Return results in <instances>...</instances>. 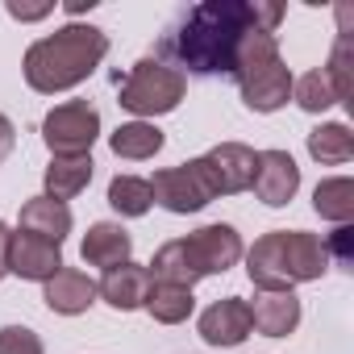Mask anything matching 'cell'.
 Returning <instances> with one entry per match:
<instances>
[{
	"label": "cell",
	"instance_id": "cell-1",
	"mask_svg": "<svg viewBox=\"0 0 354 354\" xmlns=\"http://www.w3.org/2000/svg\"><path fill=\"white\" fill-rule=\"evenodd\" d=\"M283 21V5H263V0H205V5L184 9L158 38L154 59H162L175 71L188 75H234L238 46L250 30L275 34Z\"/></svg>",
	"mask_w": 354,
	"mask_h": 354
},
{
	"label": "cell",
	"instance_id": "cell-2",
	"mask_svg": "<svg viewBox=\"0 0 354 354\" xmlns=\"http://www.w3.org/2000/svg\"><path fill=\"white\" fill-rule=\"evenodd\" d=\"M109 55V34L96 30V26H63L46 38H38L30 50H26V84L42 96H55V92H67L75 84H84Z\"/></svg>",
	"mask_w": 354,
	"mask_h": 354
},
{
	"label": "cell",
	"instance_id": "cell-3",
	"mask_svg": "<svg viewBox=\"0 0 354 354\" xmlns=\"http://www.w3.org/2000/svg\"><path fill=\"white\" fill-rule=\"evenodd\" d=\"M242 254L259 292H292L296 283H313L329 271L325 242L308 230H271Z\"/></svg>",
	"mask_w": 354,
	"mask_h": 354
},
{
	"label": "cell",
	"instance_id": "cell-4",
	"mask_svg": "<svg viewBox=\"0 0 354 354\" xmlns=\"http://www.w3.org/2000/svg\"><path fill=\"white\" fill-rule=\"evenodd\" d=\"M242 259V234L225 221L217 225H201L192 230L188 238H175V242H162L150 259V279L154 283H180V288H192L196 279L205 275H225L234 263Z\"/></svg>",
	"mask_w": 354,
	"mask_h": 354
},
{
	"label": "cell",
	"instance_id": "cell-5",
	"mask_svg": "<svg viewBox=\"0 0 354 354\" xmlns=\"http://www.w3.org/2000/svg\"><path fill=\"white\" fill-rule=\"evenodd\" d=\"M184 88H188V80L180 71L167 67L154 55H146V59H138L129 67L125 80H117V100L133 117H162L184 100Z\"/></svg>",
	"mask_w": 354,
	"mask_h": 354
},
{
	"label": "cell",
	"instance_id": "cell-6",
	"mask_svg": "<svg viewBox=\"0 0 354 354\" xmlns=\"http://www.w3.org/2000/svg\"><path fill=\"white\" fill-rule=\"evenodd\" d=\"M150 196L154 205H162L167 213H201L205 205L217 201V188H213V175L205 167V158H192V162H180V167H162L154 171L150 180Z\"/></svg>",
	"mask_w": 354,
	"mask_h": 354
},
{
	"label": "cell",
	"instance_id": "cell-7",
	"mask_svg": "<svg viewBox=\"0 0 354 354\" xmlns=\"http://www.w3.org/2000/svg\"><path fill=\"white\" fill-rule=\"evenodd\" d=\"M96 138H100V113L88 100L55 104L42 117V142L50 146V154H92Z\"/></svg>",
	"mask_w": 354,
	"mask_h": 354
},
{
	"label": "cell",
	"instance_id": "cell-8",
	"mask_svg": "<svg viewBox=\"0 0 354 354\" xmlns=\"http://www.w3.org/2000/svg\"><path fill=\"white\" fill-rule=\"evenodd\" d=\"M254 196L267 209H283L296 192H300V167L288 150H259V167H254Z\"/></svg>",
	"mask_w": 354,
	"mask_h": 354
},
{
	"label": "cell",
	"instance_id": "cell-9",
	"mask_svg": "<svg viewBox=\"0 0 354 354\" xmlns=\"http://www.w3.org/2000/svg\"><path fill=\"white\" fill-rule=\"evenodd\" d=\"M205 167L213 175V188L217 196H238L254 184V167H259V154L246 146V142H221L205 154Z\"/></svg>",
	"mask_w": 354,
	"mask_h": 354
},
{
	"label": "cell",
	"instance_id": "cell-10",
	"mask_svg": "<svg viewBox=\"0 0 354 354\" xmlns=\"http://www.w3.org/2000/svg\"><path fill=\"white\" fill-rule=\"evenodd\" d=\"M292 84H296V75L288 71L283 59H271V63H263V67L238 75L242 100H246V109H254V113H275V109H283V104L292 100Z\"/></svg>",
	"mask_w": 354,
	"mask_h": 354
},
{
	"label": "cell",
	"instance_id": "cell-11",
	"mask_svg": "<svg viewBox=\"0 0 354 354\" xmlns=\"http://www.w3.org/2000/svg\"><path fill=\"white\" fill-rule=\"evenodd\" d=\"M250 329H254L250 325V300H242V296H221L201 313V337L209 346H221V350L242 346L250 337Z\"/></svg>",
	"mask_w": 354,
	"mask_h": 354
},
{
	"label": "cell",
	"instance_id": "cell-12",
	"mask_svg": "<svg viewBox=\"0 0 354 354\" xmlns=\"http://www.w3.org/2000/svg\"><path fill=\"white\" fill-rule=\"evenodd\" d=\"M55 271H63V254L55 242L46 238H34V234H13V246H9V275L17 279H30V283H46Z\"/></svg>",
	"mask_w": 354,
	"mask_h": 354
},
{
	"label": "cell",
	"instance_id": "cell-13",
	"mask_svg": "<svg viewBox=\"0 0 354 354\" xmlns=\"http://www.w3.org/2000/svg\"><path fill=\"white\" fill-rule=\"evenodd\" d=\"M150 271L142 263H121V267H109L104 279L96 283V292L117 308V313H133V308H146V296H150Z\"/></svg>",
	"mask_w": 354,
	"mask_h": 354
},
{
	"label": "cell",
	"instance_id": "cell-14",
	"mask_svg": "<svg viewBox=\"0 0 354 354\" xmlns=\"http://www.w3.org/2000/svg\"><path fill=\"white\" fill-rule=\"evenodd\" d=\"M96 283L84 275V271H75V267H63V271H55L50 279H46V292H42V300H46V308L50 313H63V317H80V313H88L92 304H96Z\"/></svg>",
	"mask_w": 354,
	"mask_h": 354
},
{
	"label": "cell",
	"instance_id": "cell-15",
	"mask_svg": "<svg viewBox=\"0 0 354 354\" xmlns=\"http://www.w3.org/2000/svg\"><path fill=\"white\" fill-rule=\"evenodd\" d=\"M92 171H96V162H92V154H50V167H46V192L42 196H50V201H59V205H67V201H75L88 184H92Z\"/></svg>",
	"mask_w": 354,
	"mask_h": 354
},
{
	"label": "cell",
	"instance_id": "cell-16",
	"mask_svg": "<svg viewBox=\"0 0 354 354\" xmlns=\"http://www.w3.org/2000/svg\"><path fill=\"white\" fill-rule=\"evenodd\" d=\"M129 254H133V238H129V230L117 225V221H96V225L88 230L84 246H80V259H84L88 267H104V271L129 263Z\"/></svg>",
	"mask_w": 354,
	"mask_h": 354
},
{
	"label": "cell",
	"instance_id": "cell-17",
	"mask_svg": "<svg viewBox=\"0 0 354 354\" xmlns=\"http://www.w3.org/2000/svg\"><path fill=\"white\" fill-rule=\"evenodd\" d=\"M250 325L263 337H288L300 325V300L292 292H259L250 304Z\"/></svg>",
	"mask_w": 354,
	"mask_h": 354
},
{
	"label": "cell",
	"instance_id": "cell-18",
	"mask_svg": "<svg viewBox=\"0 0 354 354\" xmlns=\"http://www.w3.org/2000/svg\"><path fill=\"white\" fill-rule=\"evenodd\" d=\"M21 234H34V238L63 246V238L71 234V209L50 201V196H34L21 205Z\"/></svg>",
	"mask_w": 354,
	"mask_h": 354
},
{
	"label": "cell",
	"instance_id": "cell-19",
	"mask_svg": "<svg viewBox=\"0 0 354 354\" xmlns=\"http://www.w3.org/2000/svg\"><path fill=\"white\" fill-rule=\"evenodd\" d=\"M162 129L150 125V121H125L109 133V150L117 158H129V162H142V158H154L162 150Z\"/></svg>",
	"mask_w": 354,
	"mask_h": 354
},
{
	"label": "cell",
	"instance_id": "cell-20",
	"mask_svg": "<svg viewBox=\"0 0 354 354\" xmlns=\"http://www.w3.org/2000/svg\"><path fill=\"white\" fill-rule=\"evenodd\" d=\"M192 308H196L192 288H180V283H150L146 313H150L158 325H180V321L192 317Z\"/></svg>",
	"mask_w": 354,
	"mask_h": 354
},
{
	"label": "cell",
	"instance_id": "cell-21",
	"mask_svg": "<svg viewBox=\"0 0 354 354\" xmlns=\"http://www.w3.org/2000/svg\"><path fill=\"white\" fill-rule=\"evenodd\" d=\"M313 209L321 213V221L350 225V217H354V180H346V175L321 180L317 192H313Z\"/></svg>",
	"mask_w": 354,
	"mask_h": 354
},
{
	"label": "cell",
	"instance_id": "cell-22",
	"mask_svg": "<svg viewBox=\"0 0 354 354\" xmlns=\"http://www.w3.org/2000/svg\"><path fill=\"white\" fill-rule=\"evenodd\" d=\"M308 154L325 167H342L354 158V133L342 125V121H329V125H317L308 133Z\"/></svg>",
	"mask_w": 354,
	"mask_h": 354
},
{
	"label": "cell",
	"instance_id": "cell-23",
	"mask_svg": "<svg viewBox=\"0 0 354 354\" xmlns=\"http://www.w3.org/2000/svg\"><path fill=\"white\" fill-rule=\"evenodd\" d=\"M109 205L121 217H146L154 196H150V180H138V175H113L109 184Z\"/></svg>",
	"mask_w": 354,
	"mask_h": 354
},
{
	"label": "cell",
	"instance_id": "cell-24",
	"mask_svg": "<svg viewBox=\"0 0 354 354\" xmlns=\"http://www.w3.org/2000/svg\"><path fill=\"white\" fill-rule=\"evenodd\" d=\"M292 100L304 109V113H325L329 104H337V96H333V84H329V75L317 67V71H308V75H300L296 84H292Z\"/></svg>",
	"mask_w": 354,
	"mask_h": 354
},
{
	"label": "cell",
	"instance_id": "cell-25",
	"mask_svg": "<svg viewBox=\"0 0 354 354\" xmlns=\"http://www.w3.org/2000/svg\"><path fill=\"white\" fill-rule=\"evenodd\" d=\"M321 71L329 75V84H333V96L350 104V34H346V30H342V38L333 42V55H329V63H325Z\"/></svg>",
	"mask_w": 354,
	"mask_h": 354
},
{
	"label": "cell",
	"instance_id": "cell-26",
	"mask_svg": "<svg viewBox=\"0 0 354 354\" xmlns=\"http://www.w3.org/2000/svg\"><path fill=\"white\" fill-rule=\"evenodd\" d=\"M0 354H46V346L30 325H5L0 329Z\"/></svg>",
	"mask_w": 354,
	"mask_h": 354
},
{
	"label": "cell",
	"instance_id": "cell-27",
	"mask_svg": "<svg viewBox=\"0 0 354 354\" xmlns=\"http://www.w3.org/2000/svg\"><path fill=\"white\" fill-rule=\"evenodd\" d=\"M321 242H325L329 263H333V259H337L342 267H350V263H354V230H350V225H337V230H333L329 238H321Z\"/></svg>",
	"mask_w": 354,
	"mask_h": 354
},
{
	"label": "cell",
	"instance_id": "cell-28",
	"mask_svg": "<svg viewBox=\"0 0 354 354\" xmlns=\"http://www.w3.org/2000/svg\"><path fill=\"white\" fill-rule=\"evenodd\" d=\"M9 17H17V21H42V17H50V9L55 5H17V0H9Z\"/></svg>",
	"mask_w": 354,
	"mask_h": 354
},
{
	"label": "cell",
	"instance_id": "cell-29",
	"mask_svg": "<svg viewBox=\"0 0 354 354\" xmlns=\"http://www.w3.org/2000/svg\"><path fill=\"white\" fill-rule=\"evenodd\" d=\"M13 146H17V129H13V121L5 113H0V162L13 154Z\"/></svg>",
	"mask_w": 354,
	"mask_h": 354
},
{
	"label": "cell",
	"instance_id": "cell-30",
	"mask_svg": "<svg viewBox=\"0 0 354 354\" xmlns=\"http://www.w3.org/2000/svg\"><path fill=\"white\" fill-rule=\"evenodd\" d=\"M9 246H13V234H9L5 221H0V279L9 275Z\"/></svg>",
	"mask_w": 354,
	"mask_h": 354
}]
</instances>
